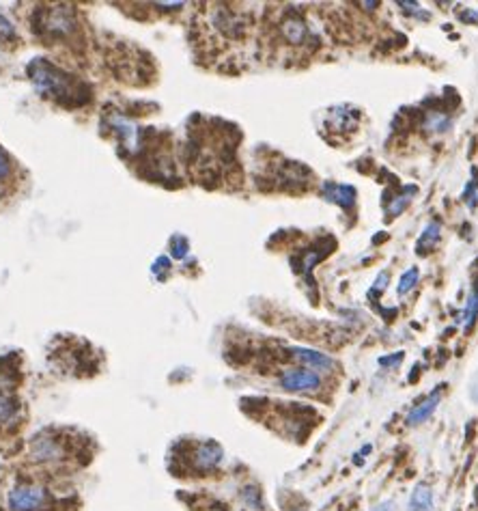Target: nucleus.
<instances>
[{
	"label": "nucleus",
	"mask_w": 478,
	"mask_h": 511,
	"mask_svg": "<svg viewBox=\"0 0 478 511\" xmlns=\"http://www.w3.org/2000/svg\"><path fill=\"white\" fill-rule=\"evenodd\" d=\"M28 74H31V80L37 89L48 95L56 101H63V104H80L84 99L82 93L78 89V82H73L69 78V74H65L63 69H58L56 65L48 63L46 58H35V61L28 65Z\"/></svg>",
	"instance_id": "obj_1"
},
{
	"label": "nucleus",
	"mask_w": 478,
	"mask_h": 511,
	"mask_svg": "<svg viewBox=\"0 0 478 511\" xmlns=\"http://www.w3.org/2000/svg\"><path fill=\"white\" fill-rule=\"evenodd\" d=\"M48 503V490L35 484H18L7 494V505L11 511H43Z\"/></svg>",
	"instance_id": "obj_2"
},
{
	"label": "nucleus",
	"mask_w": 478,
	"mask_h": 511,
	"mask_svg": "<svg viewBox=\"0 0 478 511\" xmlns=\"http://www.w3.org/2000/svg\"><path fill=\"white\" fill-rule=\"evenodd\" d=\"M65 445L52 434H41L31 443V458L37 464H54L65 458Z\"/></svg>",
	"instance_id": "obj_3"
},
{
	"label": "nucleus",
	"mask_w": 478,
	"mask_h": 511,
	"mask_svg": "<svg viewBox=\"0 0 478 511\" xmlns=\"http://www.w3.org/2000/svg\"><path fill=\"white\" fill-rule=\"evenodd\" d=\"M280 386L291 392H315L321 386V377L308 369H289L280 375Z\"/></svg>",
	"instance_id": "obj_4"
},
{
	"label": "nucleus",
	"mask_w": 478,
	"mask_h": 511,
	"mask_svg": "<svg viewBox=\"0 0 478 511\" xmlns=\"http://www.w3.org/2000/svg\"><path fill=\"white\" fill-rule=\"evenodd\" d=\"M43 26H46L52 35H67L73 28V11L67 5H56L46 11Z\"/></svg>",
	"instance_id": "obj_5"
},
{
	"label": "nucleus",
	"mask_w": 478,
	"mask_h": 511,
	"mask_svg": "<svg viewBox=\"0 0 478 511\" xmlns=\"http://www.w3.org/2000/svg\"><path fill=\"white\" fill-rule=\"evenodd\" d=\"M222 458H224V453L216 443H203L197 447V451H194V469H199L203 473L214 471L220 466Z\"/></svg>",
	"instance_id": "obj_6"
},
{
	"label": "nucleus",
	"mask_w": 478,
	"mask_h": 511,
	"mask_svg": "<svg viewBox=\"0 0 478 511\" xmlns=\"http://www.w3.org/2000/svg\"><path fill=\"white\" fill-rule=\"evenodd\" d=\"M440 397H442V386H438L436 390H433L423 403H418L416 408H412L410 414H407V419H405V421H407V425H410V427H416V425H420L423 421H427L433 412H436V408H438V403H440Z\"/></svg>",
	"instance_id": "obj_7"
},
{
	"label": "nucleus",
	"mask_w": 478,
	"mask_h": 511,
	"mask_svg": "<svg viewBox=\"0 0 478 511\" xmlns=\"http://www.w3.org/2000/svg\"><path fill=\"white\" fill-rule=\"evenodd\" d=\"M323 199L330 201V203H336V205L349 210L353 205L355 201V188L353 186H342V184H332L327 182L323 186Z\"/></svg>",
	"instance_id": "obj_8"
},
{
	"label": "nucleus",
	"mask_w": 478,
	"mask_h": 511,
	"mask_svg": "<svg viewBox=\"0 0 478 511\" xmlns=\"http://www.w3.org/2000/svg\"><path fill=\"white\" fill-rule=\"evenodd\" d=\"M295 358H300L306 364H312V367L317 369H332L334 367V360L330 356H325L323 352H317V349H308V347H295L291 349Z\"/></svg>",
	"instance_id": "obj_9"
},
{
	"label": "nucleus",
	"mask_w": 478,
	"mask_h": 511,
	"mask_svg": "<svg viewBox=\"0 0 478 511\" xmlns=\"http://www.w3.org/2000/svg\"><path fill=\"white\" fill-rule=\"evenodd\" d=\"M327 125L332 129H351L355 125V110L345 106L332 108L330 114H327Z\"/></svg>",
	"instance_id": "obj_10"
},
{
	"label": "nucleus",
	"mask_w": 478,
	"mask_h": 511,
	"mask_svg": "<svg viewBox=\"0 0 478 511\" xmlns=\"http://www.w3.org/2000/svg\"><path fill=\"white\" fill-rule=\"evenodd\" d=\"M407 511H433V492L427 486H418L410 499Z\"/></svg>",
	"instance_id": "obj_11"
},
{
	"label": "nucleus",
	"mask_w": 478,
	"mask_h": 511,
	"mask_svg": "<svg viewBox=\"0 0 478 511\" xmlns=\"http://www.w3.org/2000/svg\"><path fill=\"white\" fill-rule=\"evenodd\" d=\"M18 410H20V403L5 395V392H0V425H11V423L18 421Z\"/></svg>",
	"instance_id": "obj_12"
},
{
	"label": "nucleus",
	"mask_w": 478,
	"mask_h": 511,
	"mask_svg": "<svg viewBox=\"0 0 478 511\" xmlns=\"http://www.w3.org/2000/svg\"><path fill=\"white\" fill-rule=\"evenodd\" d=\"M440 231H442L440 223H431V225L423 231L420 240H418V244H416V253H418V255H423V253L431 251V248L436 246L438 240H440Z\"/></svg>",
	"instance_id": "obj_13"
},
{
	"label": "nucleus",
	"mask_w": 478,
	"mask_h": 511,
	"mask_svg": "<svg viewBox=\"0 0 478 511\" xmlns=\"http://www.w3.org/2000/svg\"><path fill=\"white\" fill-rule=\"evenodd\" d=\"M282 31H285V37L291 41V43H304L306 41V24L302 20H287L285 24H282Z\"/></svg>",
	"instance_id": "obj_14"
},
{
	"label": "nucleus",
	"mask_w": 478,
	"mask_h": 511,
	"mask_svg": "<svg viewBox=\"0 0 478 511\" xmlns=\"http://www.w3.org/2000/svg\"><path fill=\"white\" fill-rule=\"evenodd\" d=\"M478 317V285L472 287L470 291V298H468V304H466V311H463V328L470 330L472 324L476 322Z\"/></svg>",
	"instance_id": "obj_15"
},
{
	"label": "nucleus",
	"mask_w": 478,
	"mask_h": 511,
	"mask_svg": "<svg viewBox=\"0 0 478 511\" xmlns=\"http://www.w3.org/2000/svg\"><path fill=\"white\" fill-rule=\"evenodd\" d=\"M416 283H418V270H416V268H410L405 274L401 276L399 287H397V294H399V296H405Z\"/></svg>",
	"instance_id": "obj_16"
},
{
	"label": "nucleus",
	"mask_w": 478,
	"mask_h": 511,
	"mask_svg": "<svg viewBox=\"0 0 478 511\" xmlns=\"http://www.w3.org/2000/svg\"><path fill=\"white\" fill-rule=\"evenodd\" d=\"M403 360V352H397V354H392V356H381L379 358V364L381 367H397V364Z\"/></svg>",
	"instance_id": "obj_17"
},
{
	"label": "nucleus",
	"mask_w": 478,
	"mask_h": 511,
	"mask_svg": "<svg viewBox=\"0 0 478 511\" xmlns=\"http://www.w3.org/2000/svg\"><path fill=\"white\" fill-rule=\"evenodd\" d=\"M11 173V164H9V158L0 151V179H5L7 175Z\"/></svg>",
	"instance_id": "obj_18"
},
{
	"label": "nucleus",
	"mask_w": 478,
	"mask_h": 511,
	"mask_svg": "<svg viewBox=\"0 0 478 511\" xmlns=\"http://www.w3.org/2000/svg\"><path fill=\"white\" fill-rule=\"evenodd\" d=\"M3 37H13V26L5 20V18H0V39Z\"/></svg>",
	"instance_id": "obj_19"
},
{
	"label": "nucleus",
	"mask_w": 478,
	"mask_h": 511,
	"mask_svg": "<svg viewBox=\"0 0 478 511\" xmlns=\"http://www.w3.org/2000/svg\"><path fill=\"white\" fill-rule=\"evenodd\" d=\"M186 240H181V238H175V251H173V255L175 257H186Z\"/></svg>",
	"instance_id": "obj_20"
}]
</instances>
